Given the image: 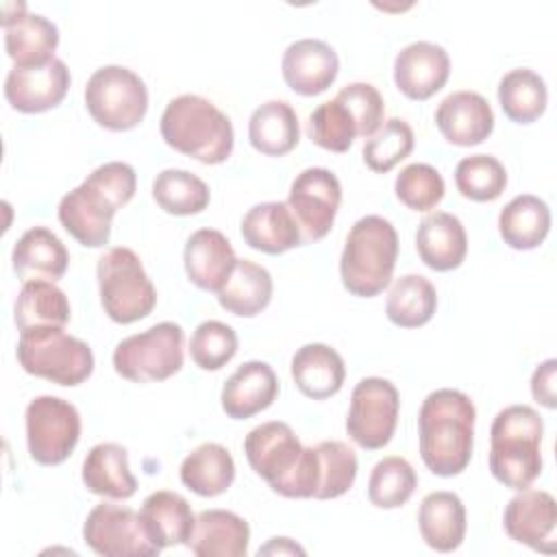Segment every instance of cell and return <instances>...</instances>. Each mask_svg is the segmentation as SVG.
<instances>
[{
    "label": "cell",
    "mask_w": 557,
    "mask_h": 557,
    "mask_svg": "<svg viewBox=\"0 0 557 557\" xmlns=\"http://www.w3.org/2000/svg\"><path fill=\"white\" fill-rule=\"evenodd\" d=\"M498 102L511 122L531 124L546 111L548 89L537 72L529 67H516L500 78Z\"/></svg>",
    "instance_id": "37"
},
{
    "label": "cell",
    "mask_w": 557,
    "mask_h": 557,
    "mask_svg": "<svg viewBox=\"0 0 557 557\" xmlns=\"http://www.w3.org/2000/svg\"><path fill=\"white\" fill-rule=\"evenodd\" d=\"M135 189L137 174L133 165L107 161L61 198L59 222L78 244L102 248L111 237L113 215L131 202Z\"/></svg>",
    "instance_id": "1"
},
{
    "label": "cell",
    "mask_w": 557,
    "mask_h": 557,
    "mask_svg": "<svg viewBox=\"0 0 557 557\" xmlns=\"http://www.w3.org/2000/svg\"><path fill=\"white\" fill-rule=\"evenodd\" d=\"M85 104L102 128L131 131L148 111V89L133 70L124 65H102L85 85Z\"/></svg>",
    "instance_id": "9"
},
{
    "label": "cell",
    "mask_w": 557,
    "mask_h": 557,
    "mask_svg": "<svg viewBox=\"0 0 557 557\" xmlns=\"http://www.w3.org/2000/svg\"><path fill=\"white\" fill-rule=\"evenodd\" d=\"M544 422L529 405H509L490 429V472L511 490H527L542 472Z\"/></svg>",
    "instance_id": "4"
},
{
    "label": "cell",
    "mask_w": 557,
    "mask_h": 557,
    "mask_svg": "<svg viewBox=\"0 0 557 557\" xmlns=\"http://www.w3.org/2000/svg\"><path fill=\"white\" fill-rule=\"evenodd\" d=\"M398 259V233L383 215L359 218L344 242L339 257L342 285L359 298L381 294L394 274Z\"/></svg>",
    "instance_id": "5"
},
{
    "label": "cell",
    "mask_w": 557,
    "mask_h": 557,
    "mask_svg": "<svg viewBox=\"0 0 557 557\" xmlns=\"http://www.w3.org/2000/svg\"><path fill=\"white\" fill-rule=\"evenodd\" d=\"M476 409L468 394L450 387L431 392L418 411V440L424 466L437 476H455L470 463Z\"/></svg>",
    "instance_id": "2"
},
{
    "label": "cell",
    "mask_w": 557,
    "mask_h": 557,
    "mask_svg": "<svg viewBox=\"0 0 557 557\" xmlns=\"http://www.w3.org/2000/svg\"><path fill=\"white\" fill-rule=\"evenodd\" d=\"M292 379L296 387L313 400H324L337 394L346 379L342 355L329 344H305L292 357Z\"/></svg>",
    "instance_id": "27"
},
{
    "label": "cell",
    "mask_w": 557,
    "mask_h": 557,
    "mask_svg": "<svg viewBox=\"0 0 557 557\" xmlns=\"http://www.w3.org/2000/svg\"><path fill=\"white\" fill-rule=\"evenodd\" d=\"M15 352L24 372L65 387L81 385L94 372L89 344L65 333L61 326L20 331Z\"/></svg>",
    "instance_id": "6"
},
{
    "label": "cell",
    "mask_w": 557,
    "mask_h": 557,
    "mask_svg": "<svg viewBox=\"0 0 557 557\" xmlns=\"http://www.w3.org/2000/svg\"><path fill=\"white\" fill-rule=\"evenodd\" d=\"M185 333L176 322H159L128 335L113 350V368L133 383L165 381L183 368Z\"/></svg>",
    "instance_id": "8"
},
{
    "label": "cell",
    "mask_w": 557,
    "mask_h": 557,
    "mask_svg": "<svg viewBox=\"0 0 557 557\" xmlns=\"http://www.w3.org/2000/svg\"><path fill=\"white\" fill-rule=\"evenodd\" d=\"M398 411L400 396L396 385L381 376H366L350 394L346 431L361 448L379 450L392 440Z\"/></svg>",
    "instance_id": "11"
},
{
    "label": "cell",
    "mask_w": 557,
    "mask_h": 557,
    "mask_svg": "<svg viewBox=\"0 0 557 557\" xmlns=\"http://www.w3.org/2000/svg\"><path fill=\"white\" fill-rule=\"evenodd\" d=\"M181 483L198 496L211 498L224 494L235 479V461L226 446L205 442L196 446L181 463Z\"/></svg>",
    "instance_id": "33"
},
{
    "label": "cell",
    "mask_w": 557,
    "mask_h": 557,
    "mask_svg": "<svg viewBox=\"0 0 557 557\" xmlns=\"http://www.w3.org/2000/svg\"><path fill=\"white\" fill-rule=\"evenodd\" d=\"M320 481H318V500H329L346 494L357 479V455L355 450L339 440H324L315 444Z\"/></svg>",
    "instance_id": "42"
},
{
    "label": "cell",
    "mask_w": 557,
    "mask_h": 557,
    "mask_svg": "<svg viewBox=\"0 0 557 557\" xmlns=\"http://www.w3.org/2000/svg\"><path fill=\"white\" fill-rule=\"evenodd\" d=\"M85 544L104 557H152L159 546L150 540L141 516L131 507L98 503L83 524Z\"/></svg>",
    "instance_id": "12"
},
{
    "label": "cell",
    "mask_w": 557,
    "mask_h": 557,
    "mask_svg": "<svg viewBox=\"0 0 557 557\" xmlns=\"http://www.w3.org/2000/svg\"><path fill=\"white\" fill-rule=\"evenodd\" d=\"M444 189L446 185L440 170L429 163H409L398 172L394 181L396 198L413 211L435 209L444 198Z\"/></svg>",
    "instance_id": "44"
},
{
    "label": "cell",
    "mask_w": 557,
    "mask_h": 557,
    "mask_svg": "<svg viewBox=\"0 0 557 557\" xmlns=\"http://www.w3.org/2000/svg\"><path fill=\"white\" fill-rule=\"evenodd\" d=\"M302 444L292 431L289 424L270 420L248 431L244 437V453L255 470L272 492L283 494L287 483L292 481L300 457H302Z\"/></svg>",
    "instance_id": "14"
},
{
    "label": "cell",
    "mask_w": 557,
    "mask_h": 557,
    "mask_svg": "<svg viewBox=\"0 0 557 557\" xmlns=\"http://www.w3.org/2000/svg\"><path fill=\"white\" fill-rule=\"evenodd\" d=\"M337 98L350 109V113L357 122L359 137L368 139L381 128L383 115H385V104L374 85L363 83V81L348 83L346 87L339 89Z\"/></svg>",
    "instance_id": "46"
},
{
    "label": "cell",
    "mask_w": 557,
    "mask_h": 557,
    "mask_svg": "<svg viewBox=\"0 0 557 557\" xmlns=\"http://www.w3.org/2000/svg\"><path fill=\"white\" fill-rule=\"evenodd\" d=\"M455 185L463 198L474 202H490L505 191L507 170L492 154H470L457 163Z\"/></svg>",
    "instance_id": "41"
},
{
    "label": "cell",
    "mask_w": 557,
    "mask_h": 557,
    "mask_svg": "<svg viewBox=\"0 0 557 557\" xmlns=\"http://www.w3.org/2000/svg\"><path fill=\"white\" fill-rule=\"evenodd\" d=\"M420 535L429 548L450 553L466 537V507L455 492L437 490L422 498L418 511Z\"/></svg>",
    "instance_id": "28"
},
{
    "label": "cell",
    "mask_w": 557,
    "mask_h": 557,
    "mask_svg": "<svg viewBox=\"0 0 557 557\" xmlns=\"http://www.w3.org/2000/svg\"><path fill=\"white\" fill-rule=\"evenodd\" d=\"M70 87V70L61 59L44 65H13L4 78L7 102L22 113H41L61 104Z\"/></svg>",
    "instance_id": "16"
},
{
    "label": "cell",
    "mask_w": 557,
    "mask_h": 557,
    "mask_svg": "<svg viewBox=\"0 0 557 557\" xmlns=\"http://www.w3.org/2000/svg\"><path fill=\"white\" fill-rule=\"evenodd\" d=\"M281 72L292 91L300 96H318L337 78L339 59L326 41L305 37L285 48Z\"/></svg>",
    "instance_id": "17"
},
{
    "label": "cell",
    "mask_w": 557,
    "mask_h": 557,
    "mask_svg": "<svg viewBox=\"0 0 557 557\" xmlns=\"http://www.w3.org/2000/svg\"><path fill=\"white\" fill-rule=\"evenodd\" d=\"M416 250L422 263L435 272H448L463 263L468 235L461 220L446 211H433L418 224Z\"/></svg>",
    "instance_id": "23"
},
{
    "label": "cell",
    "mask_w": 557,
    "mask_h": 557,
    "mask_svg": "<svg viewBox=\"0 0 557 557\" xmlns=\"http://www.w3.org/2000/svg\"><path fill=\"white\" fill-rule=\"evenodd\" d=\"M503 527L511 540L540 553H555L557 503L544 490H518L507 503Z\"/></svg>",
    "instance_id": "15"
},
{
    "label": "cell",
    "mask_w": 557,
    "mask_h": 557,
    "mask_svg": "<svg viewBox=\"0 0 557 557\" xmlns=\"http://www.w3.org/2000/svg\"><path fill=\"white\" fill-rule=\"evenodd\" d=\"M96 276L102 309L113 322L131 324L154 309L157 289L135 250L126 246L109 248L98 259Z\"/></svg>",
    "instance_id": "7"
},
{
    "label": "cell",
    "mask_w": 557,
    "mask_h": 557,
    "mask_svg": "<svg viewBox=\"0 0 557 557\" xmlns=\"http://www.w3.org/2000/svg\"><path fill=\"white\" fill-rule=\"evenodd\" d=\"M448 74V52L433 41L407 44L394 59V83L411 100H426L437 94Z\"/></svg>",
    "instance_id": "18"
},
{
    "label": "cell",
    "mask_w": 557,
    "mask_h": 557,
    "mask_svg": "<svg viewBox=\"0 0 557 557\" xmlns=\"http://www.w3.org/2000/svg\"><path fill=\"white\" fill-rule=\"evenodd\" d=\"M183 263L196 287L218 294L233 272L237 257L224 233L215 228H198L185 242Z\"/></svg>",
    "instance_id": "20"
},
{
    "label": "cell",
    "mask_w": 557,
    "mask_h": 557,
    "mask_svg": "<svg viewBox=\"0 0 557 557\" xmlns=\"http://www.w3.org/2000/svg\"><path fill=\"white\" fill-rule=\"evenodd\" d=\"M307 135L315 146L324 150L346 152L355 137H359V131L350 109L335 96L333 100H326L311 111Z\"/></svg>",
    "instance_id": "40"
},
{
    "label": "cell",
    "mask_w": 557,
    "mask_h": 557,
    "mask_svg": "<svg viewBox=\"0 0 557 557\" xmlns=\"http://www.w3.org/2000/svg\"><path fill=\"white\" fill-rule=\"evenodd\" d=\"M20 331L39 326H65L70 322V300L54 281H26L13 309Z\"/></svg>",
    "instance_id": "35"
},
{
    "label": "cell",
    "mask_w": 557,
    "mask_h": 557,
    "mask_svg": "<svg viewBox=\"0 0 557 557\" xmlns=\"http://www.w3.org/2000/svg\"><path fill=\"white\" fill-rule=\"evenodd\" d=\"M163 141L207 165L222 163L233 152V124L211 100L183 94L172 98L159 122Z\"/></svg>",
    "instance_id": "3"
},
{
    "label": "cell",
    "mask_w": 557,
    "mask_h": 557,
    "mask_svg": "<svg viewBox=\"0 0 557 557\" xmlns=\"http://www.w3.org/2000/svg\"><path fill=\"white\" fill-rule=\"evenodd\" d=\"M237 352V333L220 320H205L196 326L189 339L191 361L200 370H220Z\"/></svg>",
    "instance_id": "45"
},
{
    "label": "cell",
    "mask_w": 557,
    "mask_h": 557,
    "mask_svg": "<svg viewBox=\"0 0 557 557\" xmlns=\"http://www.w3.org/2000/svg\"><path fill=\"white\" fill-rule=\"evenodd\" d=\"M437 307V292L422 274H403L387 294L385 313L400 329H418L426 324Z\"/></svg>",
    "instance_id": "36"
},
{
    "label": "cell",
    "mask_w": 557,
    "mask_h": 557,
    "mask_svg": "<svg viewBox=\"0 0 557 557\" xmlns=\"http://www.w3.org/2000/svg\"><path fill=\"white\" fill-rule=\"evenodd\" d=\"M413 144H416V137L411 126L400 117H392L383 122L372 137L366 139L361 154L366 165L372 172L385 174L411 154Z\"/></svg>",
    "instance_id": "43"
},
{
    "label": "cell",
    "mask_w": 557,
    "mask_h": 557,
    "mask_svg": "<svg viewBox=\"0 0 557 557\" xmlns=\"http://www.w3.org/2000/svg\"><path fill=\"white\" fill-rule=\"evenodd\" d=\"M26 444L41 466L65 461L81 437L78 409L59 396H37L26 405Z\"/></svg>",
    "instance_id": "10"
},
{
    "label": "cell",
    "mask_w": 557,
    "mask_h": 557,
    "mask_svg": "<svg viewBox=\"0 0 557 557\" xmlns=\"http://www.w3.org/2000/svg\"><path fill=\"white\" fill-rule=\"evenodd\" d=\"M248 522L226 509H205L196 516L187 548L198 557H244L248 553Z\"/></svg>",
    "instance_id": "24"
},
{
    "label": "cell",
    "mask_w": 557,
    "mask_h": 557,
    "mask_svg": "<svg viewBox=\"0 0 557 557\" xmlns=\"http://www.w3.org/2000/svg\"><path fill=\"white\" fill-rule=\"evenodd\" d=\"M272 289V274L263 265L250 259H237L226 283L218 292V302L233 315L252 318L270 305Z\"/></svg>",
    "instance_id": "34"
},
{
    "label": "cell",
    "mask_w": 557,
    "mask_h": 557,
    "mask_svg": "<svg viewBox=\"0 0 557 557\" xmlns=\"http://www.w3.org/2000/svg\"><path fill=\"white\" fill-rule=\"evenodd\" d=\"M242 237L250 248L265 255H281L302 246L300 228L287 202L281 200L250 207L242 218Z\"/></svg>",
    "instance_id": "25"
},
{
    "label": "cell",
    "mask_w": 557,
    "mask_h": 557,
    "mask_svg": "<svg viewBox=\"0 0 557 557\" xmlns=\"http://www.w3.org/2000/svg\"><path fill=\"white\" fill-rule=\"evenodd\" d=\"M339 202V178L326 168H307L292 181L287 207L300 228L302 244L318 242L331 231Z\"/></svg>",
    "instance_id": "13"
},
{
    "label": "cell",
    "mask_w": 557,
    "mask_h": 557,
    "mask_svg": "<svg viewBox=\"0 0 557 557\" xmlns=\"http://www.w3.org/2000/svg\"><path fill=\"white\" fill-rule=\"evenodd\" d=\"M435 126L455 146H476L494 131V111L476 91H453L435 109Z\"/></svg>",
    "instance_id": "19"
},
{
    "label": "cell",
    "mask_w": 557,
    "mask_h": 557,
    "mask_svg": "<svg viewBox=\"0 0 557 557\" xmlns=\"http://www.w3.org/2000/svg\"><path fill=\"white\" fill-rule=\"evenodd\" d=\"M555 372H557V361L555 359H546V361H542L533 370V376H531V394L546 409H555L557 407Z\"/></svg>",
    "instance_id": "47"
},
{
    "label": "cell",
    "mask_w": 557,
    "mask_h": 557,
    "mask_svg": "<svg viewBox=\"0 0 557 557\" xmlns=\"http://www.w3.org/2000/svg\"><path fill=\"white\" fill-rule=\"evenodd\" d=\"M11 261L22 283L57 281L65 274L70 255L65 244L50 228L33 226L15 242Z\"/></svg>",
    "instance_id": "26"
},
{
    "label": "cell",
    "mask_w": 557,
    "mask_h": 557,
    "mask_svg": "<svg viewBox=\"0 0 557 557\" xmlns=\"http://www.w3.org/2000/svg\"><path fill=\"white\" fill-rule=\"evenodd\" d=\"M278 394V379L270 363L246 361L224 383L220 403L228 418L246 420L268 409Z\"/></svg>",
    "instance_id": "22"
},
{
    "label": "cell",
    "mask_w": 557,
    "mask_h": 557,
    "mask_svg": "<svg viewBox=\"0 0 557 557\" xmlns=\"http://www.w3.org/2000/svg\"><path fill=\"white\" fill-rule=\"evenodd\" d=\"M152 198L170 215H194L207 209L211 194L209 185L194 172L168 168L154 176Z\"/></svg>",
    "instance_id": "38"
},
{
    "label": "cell",
    "mask_w": 557,
    "mask_h": 557,
    "mask_svg": "<svg viewBox=\"0 0 557 557\" xmlns=\"http://www.w3.org/2000/svg\"><path fill=\"white\" fill-rule=\"evenodd\" d=\"M141 522L159 548L187 544L196 516L189 503L170 490H157L141 503Z\"/></svg>",
    "instance_id": "30"
},
{
    "label": "cell",
    "mask_w": 557,
    "mask_h": 557,
    "mask_svg": "<svg viewBox=\"0 0 557 557\" xmlns=\"http://www.w3.org/2000/svg\"><path fill=\"white\" fill-rule=\"evenodd\" d=\"M285 555V553H298V555H305V550L294 544L289 537H272L263 548H259V555Z\"/></svg>",
    "instance_id": "48"
},
{
    "label": "cell",
    "mask_w": 557,
    "mask_h": 557,
    "mask_svg": "<svg viewBox=\"0 0 557 557\" xmlns=\"http://www.w3.org/2000/svg\"><path fill=\"white\" fill-rule=\"evenodd\" d=\"M248 139L257 152L268 157H283L294 150L300 139V124L292 104L285 100L259 104L248 122Z\"/></svg>",
    "instance_id": "31"
},
{
    "label": "cell",
    "mask_w": 557,
    "mask_h": 557,
    "mask_svg": "<svg viewBox=\"0 0 557 557\" xmlns=\"http://www.w3.org/2000/svg\"><path fill=\"white\" fill-rule=\"evenodd\" d=\"M83 483L91 494L124 500L137 492V479L128 468V450L115 442L96 444L83 461Z\"/></svg>",
    "instance_id": "29"
},
{
    "label": "cell",
    "mask_w": 557,
    "mask_h": 557,
    "mask_svg": "<svg viewBox=\"0 0 557 557\" xmlns=\"http://www.w3.org/2000/svg\"><path fill=\"white\" fill-rule=\"evenodd\" d=\"M550 231V209L533 194H520L511 198L498 215V233L503 242L513 250L537 248Z\"/></svg>",
    "instance_id": "32"
},
{
    "label": "cell",
    "mask_w": 557,
    "mask_h": 557,
    "mask_svg": "<svg viewBox=\"0 0 557 557\" xmlns=\"http://www.w3.org/2000/svg\"><path fill=\"white\" fill-rule=\"evenodd\" d=\"M4 48L17 67L44 65L54 59L59 28L39 13H28L26 4L15 15L2 17Z\"/></svg>",
    "instance_id": "21"
},
{
    "label": "cell",
    "mask_w": 557,
    "mask_h": 557,
    "mask_svg": "<svg viewBox=\"0 0 557 557\" xmlns=\"http://www.w3.org/2000/svg\"><path fill=\"white\" fill-rule=\"evenodd\" d=\"M418 487V476L405 457L389 455L374 463L368 479V498L379 509L403 507Z\"/></svg>",
    "instance_id": "39"
}]
</instances>
